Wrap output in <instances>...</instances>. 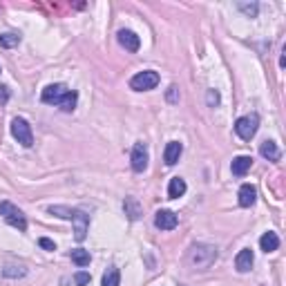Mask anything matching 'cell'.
Listing matches in <instances>:
<instances>
[{"label": "cell", "instance_id": "1", "mask_svg": "<svg viewBox=\"0 0 286 286\" xmlns=\"http://www.w3.org/2000/svg\"><path fill=\"white\" fill-rule=\"evenodd\" d=\"M217 259V248L210 244H192L190 250H188V264L199 271H206L210 268Z\"/></svg>", "mask_w": 286, "mask_h": 286}, {"label": "cell", "instance_id": "2", "mask_svg": "<svg viewBox=\"0 0 286 286\" xmlns=\"http://www.w3.org/2000/svg\"><path fill=\"white\" fill-rule=\"evenodd\" d=\"M0 214L4 217V221L9 223V226L18 228L20 232L27 230V219H25V213H22L20 208H16V206L11 204V201H0Z\"/></svg>", "mask_w": 286, "mask_h": 286}, {"label": "cell", "instance_id": "3", "mask_svg": "<svg viewBox=\"0 0 286 286\" xmlns=\"http://www.w3.org/2000/svg\"><path fill=\"white\" fill-rule=\"evenodd\" d=\"M259 130V116L257 114H246V116H239V119L235 121V132L239 139H244V141H250V139L257 134Z\"/></svg>", "mask_w": 286, "mask_h": 286}, {"label": "cell", "instance_id": "4", "mask_svg": "<svg viewBox=\"0 0 286 286\" xmlns=\"http://www.w3.org/2000/svg\"><path fill=\"white\" fill-rule=\"evenodd\" d=\"M159 85V74L154 70H145V72H139L130 78V87L134 92H147V89H154Z\"/></svg>", "mask_w": 286, "mask_h": 286}, {"label": "cell", "instance_id": "5", "mask_svg": "<svg viewBox=\"0 0 286 286\" xmlns=\"http://www.w3.org/2000/svg\"><path fill=\"white\" fill-rule=\"evenodd\" d=\"M11 134L22 147H31L34 145V134H31V125L27 123L22 116H16L11 121Z\"/></svg>", "mask_w": 286, "mask_h": 286}, {"label": "cell", "instance_id": "6", "mask_svg": "<svg viewBox=\"0 0 286 286\" xmlns=\"http://www.w3.org/2000/svg\"><path fill=\"white\" fill-rule=\"evenodd\" d=\"M147 161H150V154H147V145L143 141L134 143L132 154H130V165H132L134 172H143L147 168Z\"/></svg>", "mask_w": 286, "mask_h": 286}, {"label": "cell", "instance_id": "7", "mask_svg": "<svg viewBox=\"0 0 286 286\" xmlns=\"http://www.w3.org/2000/svg\"><path fill=\"white\" fill-rule=\"evenodd\" d=\"M67 94V85L63 83H54V85H47V87L43 89V94H40V101L43 103H49V105H58L61 103V98Z\"/></svg>", "mask_w": 286, "mask_h": 286}, {"label": "cell", "instance_id": "8", "mask_svg": "<svg viewBox=\"0 0 286 286\" xmlns=\"http://www.w3.org/2000/svg\"><path fill=\"white\" fill-rule=\"evenodd\" d=\"M177 223H179V219L172 210H156L154 226L159 228V230H172V228H177Z\"/></svg>", "mask_w": 286, "mask_h": 286}, {"label": "cell", "instance_id": "9", "mask_svg": "<svg viewBox=\"0 0 286 286\" xmlns=\"http://www.w3.org/2000/svg\"><path fill=\"white\" fill-rule=\"evenodd\" d=\"M74 239L83 241L87 237V228H89V214H85L83 210H76L74 213Z\"/></svg>", "mask_w": 286, "mask_h": 286}, {"label": "cell", "instance_id": "10", "mask_svg": "<svg viewBox=\"0 0 286 286\" xmlns=\"http://www.w3.org/2000/svg\"><path fill=\"white\" fill-rule=\"evenodd\" d=\"M116 40H119V45L125 47L128 52H139V47H141V38L130 29H121L119 34H116Z\"/></svg>", "mask_w": 286, "mask_h": 286}, {"label": "cell", "instance_id": "11", "mask_svg": "<svg viewBox=\"0 0 286 286\" xmlns=\"http://www.w3.org/2000/svg\"><path fill=\"white\" fill-rule=\"evenodd\" d=\"M181 154H183V143L181 141H170L168 145H165L163 161L168 165H177L179 159H181Z\"/></svg>", "mask_w": 286, "mask_h": 286}, {"label": "cell", "instance_id": "12", "mask_svg": "<svg viewBox=\"0 0 286 286\" xmlns=\"http://www.w3.org/2000/svg\"><path fill=\"white\" fill-rule=\"evenodd\" d=\"M253 264H255V255H253V250H250V248H241L239 253H237L235 268L239 273H248L250 268H253Z\"/></svg>", "mask_w": 286, "mask_h": 286}, {"label": "cell", "instance_id": "13", "mask_svg": "<svg viewBox=\"0 0 286 286\" xmlns=\"http://www.w3.org/2000/svg\"><path fill=\"white\" fill-rule=\"evenodd\" d=\"M250 165H253V156L239 154V156H235V159H232L230 170H232V174H235V177H244V174L250 170Z\"/></svg>", "mask_w": 286, "mask_h": 286}, {"label": "cell", "instance_id": "14", "mask_svg": "<svg viewBox=\"0 0 286 286\" xmlns=\"http://www.w3.org/2000/svg\"><path fill=\"white\" fill-rule=\"evenodd\" d=\"M255 201H257V190H255V186L244 183V186L239 188V206L241 208H250Z\"/></svg>", "mask_w": 286, "mask_h": 286}, {"label": "cell", "instance_id": "15", "mask_svg": "<svg viewBox=\"0 0 286 286\" xmlns=\"http://www.w3.org/2000/svg\"><path fill=\"white\" fill-rule=\"evenodd\" d=\"M123 210H125V214H128V217L132 219V221L141 219V214H143V208H141V204H139L137 197H125V201H123Z\"/></svg>", "mask_w": 286, "mask_h": 286}, {"label": "cell", "instance_id": "16", "mask_svg": "<svg viewBox=\"0 0 286 286\" xmlns=\"http://www.w3.org/2000/svg\"><path fill=\"white\" fill-rule=\"evenodd\" d=\"M259 154L264 156L266 161H280V156H282V152H280V147H277V143L275 141H264L262 145H259Z\"/></svg>", "mask_w": 286, "mask_h": 286}, {"label": "cell", "instance_id": "17", "mask_svg": "<svg viewBox=\"0 0 286 286\" xmlns=\"http://www.w3.org/2000/svg\"><path fill=\"white\" fill-rule=\"evenodd\" d=\"M188 190L186 181H183L181 177H172L168 183V199H179V197H183Z\"/></svg>", "mask_w": 286, "mask_h": 286}, {"label": "cell", "instance_id": "18", "mask_svg": "<svg viewBox=\"0 0 286 286\" xmlns=\"http://www.w3.org/2000/svg\"><path fill=\"white\" fill-rule=\"evenodd\" d=\"M259 248L264 250V253H273V250L280 248V237H277V232L268 230L262 235V239H259Z\"/></svg>", "mask_w": 286, "mask_h": 286}, {"label": "cell", "instance_id": "19", "mask_svg": "<svg viewBox=\"0 0 286 286\" xmlns=\"http://www.w3.org/2000/svg\"><path fill=\"white\" fill-rule=\"evenodd\" d=\"M76 103H78V94H76L74 89H67V94L61 98L58 107H61L63 112H74L76 110Z\"/></svg>", "mask_w": 286, "mask_h": 286}, {"label": "cell", "instance_id": "20", "mask_svg": "<svg viewBox=\"0 0 286 286\" xmlns=\"http://www.w3.org/2000/svg\"><path fill=\"white\" fill-rule=\"evenodd\" d=\"M101 286H121V271L116 266H110L103 273V282Z\"/></svg>", "mask_w": 286, "mask_h": 286}, {"label": "cell", "instance_id": "21", "mask_svg": "<svg viewBox=\"0 0 286 286\" xmlns=\"http://www.w3.org/2000/svg\"><path fill=\"white\" fill-rule=\"evenodd\" d=\"M70 257H72V262H74L78 268H85V266H89V259H92V255H89V250L76 248V250H72Z\"/></svg>", "mask_w": 286, "mask_h": 286}, {"label": "cell", "instance_id": "22", "mask_svg": "<svg viewBox=\"0 0 286 286\" xmlns=\"http://www.w3.org/2000/svg\"><path fill=\"white\" fill-rule=\"evenodd\" d=\"M20 40H22V36L18 34V31H7V34L0 36V47H7V49L18 47V45H20Z\"/></svg>", "mask_w": 286, "mask_h": 286}, {"label": "cell", "instance_id": "23", "mask_svg": "<svg viewBox=\"0 0 286 286\" xmlns=\"http://www.w3.org/2000/svg\"><path fill=\"white\" fill-rule=\"evenodd\" d=\"M2 275L9 277V280H16V277H25L27 275V268L22 264H7L2 268Z\"/></svg>", "mask_w": 286, "mask_h": 286}, {"label": "cell", "instance_id": "24", "mask_svg": "<svg viewBox=\"0 0 286 286\" xmlns=\"http://www.w3.org/2000/svg\"><path fill=\"white\" fill-rule=\"evenodd\" d=\"M47 213L54 214V217L70 219V221H72V219H74V213H76V210H74V208H67V206H49Z\"/></svg>", "mask_w": 286, "mask_h": 286}, {"label": "cell", "instance_id": "25", "mask_svg": "<svg viewBox=\"0 0 286 286\" xmlns=\"http://www.w3.org/2000/svg\"><path fill=\"white\" fill-rule=\"evenodd\" d=\"M237 7H239L241 11H244L248 18H255V16H257V11H259L257 2H250V4H248V2H239V4H237Z\"/></svg>", "mask_w": 286, "mask_h": 286}, {"label": "cell", "instance_id": "26", "mask_svg": "<svg viewBox=\"0 0 286 286\" xmlns=\"http://www.w3.org/2000/svg\"><path fill=\"white\" fill-rule=\"evenodd\" d=\"M89 280H92V277H89V273H87V271H78V273H74V284H76V286H87V284H89Z\"/></svg>", "mask_w": 286, "mask_h": 286}, {"label": "cell", "instance_id": "27", "mask_svg": "<svg viewBox=\"0 0 286 286\" xmlns=\"http://www.w3.org/2000/svg\"><path fill=\"white\" fill-rule=\"evenodd\" d=\"M206 101H208L210 107H217L219 101H221V96H219L217 89H208V92H206Z\"/></svg>", "mask_w": 286, "mask_h": 286}, {"label": "cell", "instance_id": "28", "mask_svg": "<svg viewBox=\"0 0 286 286\" xmlns=\"http://www.w3.org/2000/svg\"><path fill=\"white\" fill-rule=\"evenodd\" d=\"M165 101L172 103V105H174V103H179V87H177V85H170V87H168V92H165Z\"/></svg>", "mask_w": 286, "mask_h": 286}, {"label": "cell", "instance_id": "29", "mask_svg": "<svg viewBox=\"0 0 286 286\" xmlns=\"http://www.w3.org/2000/svg\"><path fill=\"white\" fill-rule=\"evenodd\" d=\"M38 246H40V248H45V250H56V244H54L52 239H47V237H40Z\"/></svg>", "mask_w": 286, "mask_h": 286}, {"label": "cell", "instance_id": "30", "mask_svg": "<svg viewBox=\"0 0 286 286\" xmlns=\"http://www.w3.org/2000/svg\"><path fill=\"white\" fill-rule=\"evenodd\" d=\"M7 101H9V89L4 85H0V105H4Z\"/></svg>", "mask_w": 286, "mask_h": 286}, {"label": "cell", "instance_id": "31", "mask_svg": "<svg viewBox=\"0 0 286 286\" xmlns=\"http://www.w3.org/2000/svg\"><path fill=\"white\" fill-rule=\"evenodd\" d=\"M179 286H183V284H179Z\"/></svg>", "mask_w": 286, "mask_h": 286}]
</instances>
